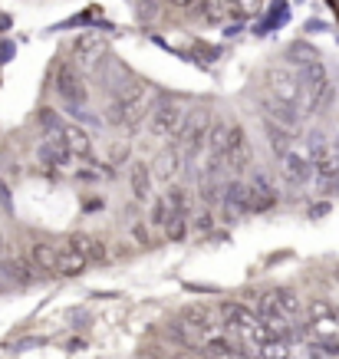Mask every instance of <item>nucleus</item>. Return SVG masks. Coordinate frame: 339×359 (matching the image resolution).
Masks as SVG:
<instances>
[{"label": "nucleus", "mask_w": 339, "mask_h": 359, "mask_svg": "<svg viewBox=\"0 0 339 359\" xmlns=\"http://www.w3.org/2000/svg\"><path fill=\"white\" fill-rule=\"evenodd\" d=\"M152 93H148V86H142V83H122L116 93H112V99L106 102V122L109 126H116V129H139L142 126V119H148V112H152Z\"/></svg>", "instance_id": "1"}, {"label": "nucleus", "mask_w": 339, "mask_h": 359, "mask_svg": "<svg viewBox=\"0 0 339 359\" xmlns=\"http://www.w3.org/2000/svg\"><path fill=\"white\" fill-rule=\"evenodd\" d=\"M218 313H221V320H224V333H230L244 349H251L254 356H257V349H261L263 343L274 339V333L261 323V316L254 313V306H244V304H237V300H224V304L218 306Z\"/></svg>", "instance_id": "2"}, {"label": "nucleus", "mask_w": 339, "mask_h": 359, "mask_svg": "<svg viewBox=\"0 0 339 359\" xmlns=\"http://www.w3.org/2000/svg\"><path fill=\"white\" fill-rule=\"evenodd\" d=\"M56 93H60L63 106L73 112L79 122L89 119V112H86L89 89H86V79H83V73L76 69V63H66V60H63V63L56 66Z\"/></svg>", "instance_id": "3"}, {"label": "nucleus", "mask_w": 339, "mask_h": 359, "mask_svg": "<svg viewBox=\"0 0 339 359\" xmlns=\"http://www.w3.org/2000/svg\"><path fill=\"white\" fill-rule=\"evenodd\" d=\"M211 112L208 109H191L188 112L185 126L178 132V152L185 155V165L188 162H198L201 155L208 152V132H211Z\"/></svg>", "instance_id": "4"}, {"label": "nucleus", "mask_w": 339, "mask_h": 359, "mask_svg": "<svg viewBox=\"0 0 339 359\" xmlns=\"http://www.w3.org/2000/svg\"><path fill=\"white\" fill-rule=\"evenodd\" d=\"M263 86H267V96L277 99V102H286L293 109L303 112V83L296 76V69L290 63H277L263 73Z\"/></svg>", "instance_id": "5"}, {"label": "nucleus", "mask_w": 339, "mask_h": 359, "mask_svg": "<svg viewBox=\"0 0 339 359\" xmlns=\"http://www.w3.org/2000/svg\"><path fill=\"white\" fill-rule=\"evenodd\" d=\"M185 119H188L185 102L165 96V99H158V102L152 106V112H148V132H152L155 139H178V132H181Z\"/></svg>", "instance_id": "6"}, {"label": "nucleus", "mask_w": 339, "mask_h": 359, "mask_svg": "<svg viewBox=\"0 0 339 359\" xmlns=\"http://www.w3.org/2000/svg\"><path fill=\"white\" fill-rule=\"evenodd\" d=\"M307 327L313 337H333L339 339V306L333 300H310L307 304Z\"/></svg>", "instance_id": "7"}, {"label": "nucleus", "mask_w": 339, "mask_h": 359, "mask_svg": "<svg viewBox=\"0 0 339 359\" xmlns=\"http://www.w3.org/2000/svg\"><path fill=\"white\" fill-rule=\"evenodd\" d=\"M254 162V149H251V139L241 126H230V139H228V149H224V168L230 175H241L244 168H251Z\"/></svg>", "instance_id": "8"}, {"label": "nucleus", "mask_w": 339, "mask_h": 359, "mask_svg": "<svg viewBox=\"0 0 339 359\" xmlns=\"http://www.w3.org/2000/svg\"><path fill=\"white\" fill-rule=\"evenodd\" d=\"M280 175H284L286 185H293V188H303V185H310V182L317 178L310 155L300 152V149H290V152L280 158Z\"/></svg>", "instance_id": "9"}, {"label": "nucleus", "mask_w": 339, "mask_h": 359, "mask_svg": "<svg viewBox=\"0 0 339 359\" xmlns=\"http://www.w3.org/2000/svg\"><path fill=\"white\" fill-rule=\"evenodd\" d=\"M261 106H263V112H267V116H263L267 122H274V126H280V129H286V132H293V135L303 129V119H307V116H303L300 109H293V106L277 102V99H270V96H263Z\"/></svg>", "instance_id": "10"}, {"label": "nucleus", "mask_w": 339, "mask_h": 359, "mask_svg": "<svg viewBox=\"0 0 339 359\" xmlns=\"http://www.w3.org/2000/svg\"><path fill=\"white\" fill-rule=\"evenodd\" d=\"M36 158H40V165H43V168H50V172H69V168H73V162H76V155L69 152V149H66L56 135H50V139L36 149Z\"/></svg>", "instance_id": "11"}, {"label": "nucleus", "mask_w": 339, "mask_h": 359, "mask_svg": "<svg viewBox=\"0 0 339 359\" xmlns=\"http://www.w3.org/2000/svg\"><path fill=\"white\" fill-rule=\"evenodd\" d=\"M181 168H185V155L178 152V145H172V149H165V152L155 155V162H152V178L158 182V185H172Z\"/></svg>", "instance_id": "12"}, {"label": "nucleus", "mask_w": 339, "mask_h": 359, "mask_svg": "<svg viewBox=\"0 0 339 359\" xmlns=\"http://www.w3.org/2000/svg\"><path fill=\"white\" fill-rule=\"evenodd\" d=\"M247 185H251V198H254V215H263V211L277 208V201H280V191H277V185L263 172H254Z\"/></svg>", "instance_id": "13"}, {"label": "nucleus", "mask_w": 339, "mask_h": 359, "mask_svg": "<svg viewBox=\"0 0 339 359\" xmlns=\"http://www.w3.org/2000/svg\"><path fill=\"white\" fill-rule=\"evenodd\" d=\"M56 139L63 142L76 158H92V135H89L86 129H79L73 122H63V129L56 132Z\"/></svg>", "instance_id": "14"}, {"label": "nucleus", "mask_w": 339, "mask_h": 359, "mask_svg": "<svg viewBox=\"0 0 339 359\" xmlns=\"http://www.w3.org/2000/svg\"><path fill=\"white\" fill-rule=\"evenodd\" d=\"M224 205L230 208V215H254V198H251V185L234 178L224 185Z\"/></svg>", "instance_id": "15"}, {"label": "nucleus", "mask_w": 339, "mask_h": 359, "mask_svg": "<svg viewBox=\"0 0 339 359\" xmlns=\"http://www.w3.org/2000/svg\"><path fill=\"white\" fill-rule=\"evenodd\" d=\"M36 267H33L30 254L27 250H17V254H11V261H7V280L17 283V287H27V283L36 280Z\"/></svg>", "instance_id": "16"}, {"label": "nucleus", "mask_w": 339, "mask_h": 359, "mask_svg": "<svg viewBox=\"0 0 339 359\" xmlns=\"http://www.w3.org/2000/svg\"><path fill=\"white\" fill-rule=\"evenodd\" d=\"M27 254H30L33 267L40 273H56V264H60V248H56V244H50V241H33L30 248H27Z\"/></svg>", "instance_id": "17"}, {"label": "nucleus", "mask_w": 339, "mask_h": 359, "mask_svg": "<svg viewBox=\"0 0 339 359\" xmlns=\"http://www.w3.org/2000/svg\"><path fill=\"white\" fill-rule=\"evenodd\" d=\"M66 248L79 250V254H83V257H86L89 264L109 261V250H106V244H102L99 238H92V234H73V238L66 241Z\"/></svg>", "instance_id": "18"}, {"label": "nucleus", "mask_w": 339, "mask_h": 359, "mask_svg": "<svg viewBox=\"0 0 339 359\" xmlns=\"http://www.w3.org/2000/svg\"><path fill=\"white\" fill-rule=\"evenodd\" d=\"M129 185H132V198H135L139 205H145V201L152 198V185H155L152 165H145V162H135V165H132Z\"/></svg>", "instance_id": "19"}, {"label": "nucleus", "mask_w": 339, "mask_h": 359, "mask_svg": "<svg viewBox=\"0 0 339 359\" xmlns=\"http://www.w3.org/2000/svg\"><path fill=\"white\" fill-rule=\"evenodd\" d=\"M267 294H270V300L280 306V313H284L286 320H293V323L300 320V313H303V304H300V297H296L290 287H270Z\"/></svg>", "instance_id": "20"}, {"label": "nucleus", "mask_w": 339, "mask_h": 359, "mask_svg": "<svg viewBox=\"0 0 339 359\" xmlns=\"http://www.w3.org/2000/svg\"><path fill=\"white\" fill-rule=\"evenodd\" d=\"M89 267V261L79 254V250H73V248H60V264H56V273L60 277H79V273Z\"/></svg>", "instance_id": "21"}, {"label": "nucleus", "mask_w": 339, "mask_h": 359, "mask_svg": "<svg viewBox=\"0 0 339 359\" xmlns=\"http://www.w3.org/2000/svg\"><path fill=\"white\" fill-rule=\"evenodd\" d=\"M228 139H230V122L214 119V122H211V132H208V152H205V155H214V158H221V162H224Z\"/></svg>", "instance_id": "22"}, {"label": "nucleus", "mask_w": 339, "mask_h": 359, "mask_svg": "<svg viewBox=\"0 0 339 359\" xmlns=\"http://www.w3.org/2000/svg\"><path fill=\"white\" fill-rule=\"evenodd\" d=\"M263 132H267V139H270V149L277 152V158H284L290 149H293V132L280 129V126H274V122L263 119Z\"/></svg>", "instance_id": "23"}, {"label": "nucleus", "mask_w": 339, "mask_h": 359, "mask_svg": "<svg viewBox=\"0 0 339 359\" xmlns=\"http://www.w3.org/2000/svg\"><path fill=\"white\" fill-rule=\"evenodd\" d=\"M310 359H339V339L333 337H307Z\"/></svg>", "instance_id": "24"}, {"label": "nucleus", "mask_w": 339, "mask_h": 359, "mask_svg": "<svg viewBox=\"0 0 339 359\" xmlns=\"http://www.w3.org/2000/svg\"><path fill=\"white\" fill-rule=\"evenodd\" d=\"M73 53L83 60V66H96V60L102 56V40L99 36H76Z\"/></svg>", "instance_id": "25"}, {"label": "nucleus", "mask_w": 339, "mask_h": 359, "mask_svg": "<svg viewBox=\"0 0 339 359\" xmlns=\"http://www.w3.org/2000/svg\"><path fill=\"white\" fill-rule=\"evenodd\" d=\"M168 205H172V215H178V218H188L191 215V191L181 185H172L168 188Z\"/></svg>", "instance_id": "26"}, {"label": "nucleus", "mask_w": 339, "mask_h": 359, "mask_svg": "<svg viewBox=\"0 0 339 359\" xmlns=\"http://www.w3.org/2000/svg\"><path fill=\"white\" fill-rule=\"evenodd\" d=\"M168 221H172V205H168V198H155L152 208H148V228L165 231Z\"/></svg>", "instance_id": "27"}, {"label": "nucleus", "mask_w": 339, "mask_h": 359, "mask_svg": "<svg viewBox=\"0 0 339 359\" xmlns=\"http://www.w3.org/2000/svg\"><path fill=\"white\" fill-rule=\"evenodd\" d=\"M198 17H201V20L205 23H224L228 20V7H224V0H198Z\"/></svg>", "instance_id": "28"}, {"label": "nucleus", "mask_w": 339, "mask_h": 359, "mask_svg": "<svg viewBox=\"0 0 339 359\" xmlns=\"http://www.w3.org/2000/svg\"><path fill=\"white\" fill-rule=\"evenodd\" d=\"M257 359H293V349H290L286 339L274 337L270 343H263V346L257 349Z\"/></svg>", "instance_id": "29"}, {"label": "nucleus", "mask_w": 339, "mask_h": 359, "mask_svg": "<svg viewBox=\"0 0 339 359\" xmlns=\"http://www.w3.org/2000/svg\"><path fill=\"white\" fill-rule=\"evenodd\" d=\"M333 152V145H329V139L323 135V132H310L307 135V155H310V162H319L323 155Z\"/></svg>", "instance_id": "30"}, {"label": "nucleus", "mask_w": 339, "mask_h": 359, "mask_svg": "<svg viewBox=\"0 0 339 359\" xmlns=\"http://www.w3.org/2000/svg\"><path fill=\"white\" fill-rule=\"evenodd\" d=\"M228 11L241 13V17H257L263 11V0H228Z\"/></svg>", "instance_id": "31"}, {"label": "nucleus", "mask_w": 339, "mask_h": 359, "mask_svg": "<svg viewBox=\"0 0 339 359\" xmlns=\"http://www.w3.org/2000/svg\"><path fill=\"white\" fill-rule=\"evenodd\" d=\"M162 234L168 241H175V244H178V241H185L188 238V218H178V215H172V221H168V228H165Z\"/></svg>", "instance_id": "32"}, {"label": "nucleus", "mask_w": 339, "mask_h": 359, "mask_svg": "<svg viewBox=\"0 0 339 359\" xmlns=\"http://www.w3.org/2000/svg\"><path fill=\"white\" fill-rule=\"evenodd\" d=\"M125 158H129V142H116V145H112V152H109V165L116 168V165H122Z\"/></svg>", "instance_id": "33"}, {"label": "nucleus", "mask_w": 339, "mask_h": 359, "mask_svg": "<svg viewBox=\"0 0 339 359\" xmlns=\"http://www.w3.org/2000/svg\"><path fill=\"white\" fill-rule=\"evenodd\" d=\"M211 224H214V215H211V211H201V215H198V224H195V228L198 231H208Z\"/></svg>", "instance_id": "34"}, {"label": "nucleus", "mask_w": 339, "mask_h": 359, "mask_svg": "<svg viewBox=\"0 0 339 359\" xmlns=\"http://www.w3.org/2000/svg\"><path fill=\"white\" fill-rule=\"evenodd\" d=\"M172 7H178V11H195L198 0H172Z\"/></svg>", "instance_id": "35"}, {"label": "nucleus", "mask_w": 339, "mask_h": 359, "mask_svg": "<svg viewBox=\"0 0 339 359\" xmlns=\"http://www.w3.org/2000/svg\"><path fill=\"white\" fill-rule=\"evenodd\" d=\"M333 149H336V155H339V135H336V142H333Z\"/></svg>", "instance_id": "36"}, {"label": "nucleus", "mask_w": 339, "mask_h": 359, "mask_svg": "<svg viewBox=\"0 0 339 359\" xmlns=\"http://www.w3.org/2000/svg\"><path fill=\"white\" fill-rule=\"evenodd\" d=\"M336 280H339V267H336Z\"/></svg>", "instance_id": "37"}, {"label": "nucleus", "mask_w": 339, "mask_h": 359, "mask_svg": "<svg viewBox=\"0 0 339 359\" xmlns=\"http://www.w3.org/2000/svg\"><path fill=\"white\" fill-rule=\"evenodd\" d=\"M142 4H152V0H142Z\"/></svg>", "instance_id": "38"}]
</instances>
